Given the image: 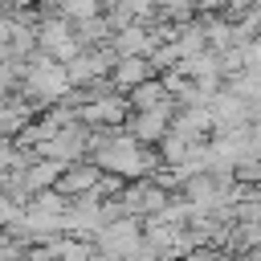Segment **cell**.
<instances>
[{
  "label": "cell",
  "mask_w": 261,
  "mask_h": 261,
  "mask_svg": "<svg viewBox=\"0 0 261 261\" xmlns=\"http://www.w3.org/2000/svg\"><path fill=\"white\" fill-rule=\"evenodd\" d=\"M90 184H98V171H90V167H86V171H69V175H61V184H57V188L69 196V192H82V188H90Z\"/></svg>",
  "instance_id": "1"
},
{
  "label": "cell",
  "mask_w": 261,
  "mask_h": 261,
  "mask_svg": "<svg viewBox=\"0 0 261 261\" xmlns=\"http://www.w3.org/2000/svg\"><path fill=\"white\" fill-rule=\"evenodd\" d=\"M98 4L94 0H65V12H73V16H90Z\"/></svg>",
  "instance_id": "2"
}]
</instances>
